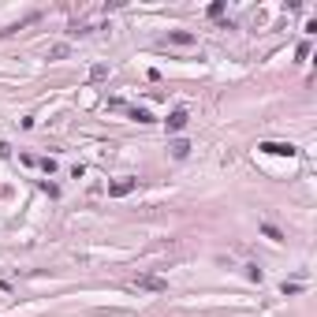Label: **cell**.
Returning <instances> with one entry per match:
<instances>
[{"instance_id": "obj_1", "label": "cell", "mask_w": 317, "mask_h": 317, "mask_svg": "<svg viewBox=\"0 0 317 317\" xmlns=\"http://www.w3.org/2000/svg\"><path fill=\"white\" fill-rule=\"evenodd\" d=\"M127 287H131V291H168V280H165V276H131V280H127Z\"/></svg>"}, {"instance_id": "obj_2", "label": "cell", "mask_w": 317, "mask_h": 317, "mask_svg": "<svg viewBox=\"0 0 317 317\" xmlns=\"http://www.w3.org/2000/svg\"><path fill=\"white\" fill-rule=\"evenodd\" d=\"M257 149H261V153H273V157H295V153H299L291 142H257Z\"/></svg>"}, {"instance_id": "obj_3", "label": "cell", "mask_w": 317, "mask_h": 317, "mask_svg": "<svg viewBox=\"0 0 317 317\" xmlns=\"http://www.w3.org/2000/svg\"><path fill=\"white\" fill-rule=\"evenodd\" d=\"M198 37L190 34V30H168V37H165V45H194Z\"/></svg>"}, {"instance_id": "obj_4", "label": "cell", "mask_w": 317, "mask_h": 317, "mask_svg": "<svg viewBox=\"0 0 317 317\" xmlns=\"http://www.w3.org/2000/svg\"><path fill=\"white\" fill-rule=\"evenodd\" d=\"M134 187H138V179H120V183L109 187V194H112V198H123V194H131Z\"/></svg>"}, {"instance_id": "obj_5", "label": "cell", "mask_w": 317, "mask_h": 317, "mask_svg": "<svg viewBox=\"0 0 317 317\" xmlns=\"http://www.w3.org/2000/svg\"><path fill=\"white\" fill-rule=\"evenodd\" d=\"M187 120H190L187 112H183V109H176V112L168 116V131H183V127H187Z\"/></svg>"}, {"instance_id": "obj_6", "label": "cell", "mask_w": 317, "mask_h": 317, "mask_svg": "<svg viewBox=\"0 0 317 317\" xmlns=\"http://www.w3.org/2000/svg\"><path fill=\"white\" fill-rule=\"evenodd\" d=\"M261 235H265V239H273V243H284V232H280L276 224H261Z\"/></svg>"}, {"instance_id": "obj_7", "label": "cell", "mask_w": 317, "mask_h": 317, "mask_svg": "<svg viewBox=\"0 0 317 317\" xmlns=\"http://www.w3.org/2000/svg\"><path fill=\"white\" fill-rule=\"evenodd\" d=\"M168 149H172V157H176V161H183L187 153H190V146H187V142H172Z\"/></svg>"}, {"instance_id": "obj_8", "label": "cell", "mask_w": 317, "mask_h": 317, "mask_svg": "<svg viewBox=\"0 0 317 317\" xmlns=\"http://www.w3.org/2000/svg\"><path fill=\"white\" fill-rule=\"evenodd\" d=\"M127 112H131V120H138V123H153V116L146 109H127Z\"/></svg>"}, {"instance_id": "obj_9", "label": "cell", "mask_w": 317, "mask_h": 317, "mask_svg": "<svg viewBox=\"0 0 317 317\" xmlns=\"http://www.w3.org/2000/svg\"><path fill=\"white\" fill-rule=\"evenodd\" d=\"M101 79H109V67H104V64H97V67L90 71V82H101Z\"/></svg>"}, {"instance_id": "obj_10", "label": "cell", "mask_w": 317, "mask_h": 317, "mask_svg": "<svg viewBox=\"0 0 317 317\" xmlns=\"http://www.w3.org/2000/svg\"><path fill=\"white\" fill-rule=\"evenodd\" d=\"M64 56H67V45H52L49 49V60H64Z\"/></svg>"}, {"instance_id": "obj_11", "label": "cell", "mask_w": 317, "mask_h": 317, "mask_svg": "<svg viewBox=\"0 0 317 317\" xmlns=\"http://www.w3.org/2000/svg\"><path fill=\"white\" fill-rule=\"evenodd\" d=\"M280 291H284V295H302V284H287V280H284Z\"/></svg>"}, {"instance_id": "obj_12", "label": "cell", "mask_w": 317, "mask_h": 317, "mask_svg": "<svg viewBox=\"0 0 317 317\" xmlns=\"http://www.w3.org/2000/svg\"><path fill=\"white\" fill-rule=\"evenodd\" d=\"M246 276H250L254 284H261V269H257V265H246Z\"/></svg>"}, {"instance_id": "obj_13", "label": "cell", "mask_w": 317, "mask_h": 317, "mask_svg": "<svg viewBox=\"0 0 317 317\" xmlns=\"http://www.w3.org/2000/svg\"><path fill=\"white\" fill-rule=\"evenodd\" d=\"M209 15H213V19H220V15H224V0H217V4H209Z\"/></svg>"}, {"instance_id": "obj_14", "label": "cell", "mask_w": 317, "mask_h": 317, "mask_svg": "<svg viewBox=\"0 0 317 317\" xmlns=\"http://www.w3.org/2000/svg\"><path fill=\"white\" fill-rule=\"evenodd\" d=\"M41 190H45V194H49V198H56V194H60V187H56V183H49V179H45V183H41Z\"/></svg>"}, {"instance_id": "obj_15", "label": "cell", "mask_w": 317, "mask_h": 317, "mask_svg": "<svg viewBox=\"0 0 317 317\" xmlns=\"http://www.w3.org/2000/svg\"><path fill=\"white\" fill-rule=\"evenodd\" d=\"M41 168H45V176H52V172H56V161H52V157H41Z\"/></svg>"}]
</instances>
